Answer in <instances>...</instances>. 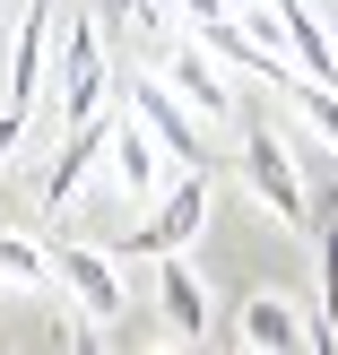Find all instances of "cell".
Listing matches in <instances>:
<instances>
[{"label":"cell","instance_id":"1","mask_svg":"<svg viewBox=\"0 0 338 355\" xmlns=\"http://www.w3.org/2000/svg\"><path fill=\"white\" fill-rule=\"evenodd\" d=\"M243 182H252V200L269 208L287 234H312V191H304V173H295L287 139H278L269 121H252V130H243Z\"/></svg>","mask_w":338,"mask_h":355},{"label":"cell","instance_id":"2","mask_svg":"<svg viewBox=\"0 0 338 355\" xmlns=\"http://www.w3.org/2000/svg\"><path fill=\"white\" fill-rule=\"evenodd\" d=\"M104 96H113V78H104V35H96V17H69L61 26V78H52V121L78 130V121L104 113Z\"/></svg>","mask_w":338,"mask_h":355},{"label":"cell","instance_id":"3","mask_svg":"<svg viewBox=\"0 0 338 355\" xmlns=\"http://www.w3.org/2000/svg\"><path fill=\"white\" fill-rule=\"evenodd\" d=\"M200 225H208V165H191L183 182L156 200V217H148V225H130V252H139V260H165V252H183Z\"/></svg>","mask_w":338,"mask_h":355},{"label":"cell","instance_id":"4","mask_svg":"<svg viewBox=\"0 0 338 355\" xmlns=\"http://www.w3.org/2000/svg\"><path fill=\"white\" fill-rule=\"evenodd\" d=\"M52 277H61V295L87 312V321H113L130 295H121V269L113 252H96V243H52Z\"/></svg>","mask_w":338,"mask_h":355},{"label":"cell","instance_id":"5","mask_svg":"<svg viewBox=\"0 0 338 355\" xmlns=\"http://www.w3.org/2000/svg\"><path fill=\"white\" fill-rule=\"evenodd\" d=\"M104 173L121 182V200H156V182H165V139L148 130L139 113H113V139H104Z\"/></svg>","mask_w":338,"mask_h":355},{"label":"cell","instance_id":"6","mask_svg":"<svg viewBox=\"0 0 338 355\" xmlns=\"http://www.w3.org/2000/svg\"><path fill=\"white\" fill-rule=\"evenodd\" d=\"M52 0H35L26 17H17V44H9V104L17 113H35V104L52 96Z\"/></svg>","mask_w":338,"mask_h":355},{"label":"cell","instance_id":"7","mask_svg":"<svg viewBox=\"0 0 338 355\" xmlns=\"http://www.w3.org/2000/svg\"><path fill=\"white\" fill-rule=\"evenodd\" d=\"M130 113L148 121L156 139H165V156H174V165H183V173L200 165V113H191V104L174 96L165 78H130Z\"/></svg>","mask_w":338,"mask_h":355},{"label":"cell","instance_id":"8","mask_svg":"<svg viewBox=\"0 0 338 355\" xmlns=\"http://www.w3.org/2000/svg\"><path fill=\"white\" fill-rule=\"evenodd\" d=\"M165 87H174V96H183V104H191L200 121H226V113H235L226 61H217L208 44H174V52H165Z\"/></svg>","mask_w":338,"mask_h":355},{"label":"cell","instance_id":"9","mask_svg":"<svg viewBox=\"0 0 338 355\" xmlns=\"http://www.w3.org/2000/svg\"><path fill=\"white\" fill-rule=\"evenodd\" d=\"M104 139H113V113H96V121H78V130H61V156H52V173H44V200H52V208L78 200V182L104 165Z\"/></svg>","mask_w":338,"mask_h":355},{"label":"cell","instance_id":"10","mask_svg":"<svg viewBox=\"0 0 338 355\" xmlns=\"http://www.w3.org/2000/svg\"><path fill=\"white\" fill-rule=\"evenodd\" d=\"M156 304H165L174 338H208V286L183 252H165V269H156Z\"/></svg>","mask_w":338,"mask_h":355},{"label":"cell","instance_id":"11","mask_svg":"<svg viewBox=\"0 0 338 355\" xmlns=\"http://www.w3.org/2000/svg\"><path fill=\"white\" fill-rule=\"evenodd\" d=\"M52 243H35L26 225H0V295H52Z\"/></svg>","mask_w":338,"mask_h":355},{"label":"cell","instance_id":"12","mask_svg":"<svg viewBox=\"0 0 338 355\" xmlns=\"http://www.w3.org/2000/svg\"><path fill=\"white\" fill-rule=\"evenodd\" d=\"M312 329L287 312V295H252L243 304V347H304Z\"/></svg>","mask_w":338,"mask_h":355},{"label":"cell","instance_id":"13","mask_svg":"<svg viewBox=\"0 0 338 355\" xmlns=\"http://www.w3.org/2000/svg\"><path fill=\"white\" fill-rule=\"evenodd\" d=\"M174 17H191V26H217V17H235V0H165Z\"/></svg>","mask_w":338,"mask_h":355},{"label":"cell","instance_id":"14","mask_svg":"<svg viewBox=\"0 0 338 355\" xmlns=\"http://www.w3.org/2000/svg\"><path fill=\"white\" fill-rule=\"evenodd\" d=\"M17 139H26V113H17V104H9V113H0V165H9V156H17Z\"/></svg>","mask_w":338,"mask_h":355}]
</instances>
